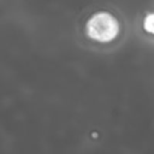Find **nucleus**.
<instances>
[{
  "label": "nucleus",
  "instance_id": "f257e3e1",
  "mask_svg": "<svg viewBox=\"0 0 154 154\" xmlns=\"http://www.w3.org/2000/svg\"><path fill=\"white\" fill-rule=\"evenodd\" d=\"M87 31L90 37L97 41H111L117 36L119 31V24L111 13L99 12L88 20Z\"/></svg>",
  "mask_w": 154,
  "mask_h": 154
},
{
  "label": "nucleus",
  "instance_id": "f03ea898",
  "mask_svg": "<svg viewBox=\"0 0 154 154\" xmlns=\"http://www.w3.org/2000/svg\"><path fill=\"white\" fill-rule=\"evenodd\" d=\"M144 29L148 32L154 34V13H149L144 19Z\"/></svg>",
  "mask_w": 154,
  "mask_h": 154
}]
</instances>
